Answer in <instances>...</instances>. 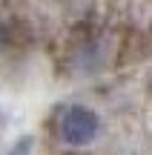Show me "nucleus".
<instances>
[{"label": "nucleus", "instance_id": "obj_1", "mask_svg": "<svg viewBox=\"0 0 152 155\" xmlns=\"http://www.w3.org/2000/svg\"><path fill=\"white\" fill-rule=\"evenodd\" d=\"M57 132H60V141L69 147H86L98 138L101 132V118H98L95 109L83 104H72L60 112V124H57Z\"/></svg>", "mask_w": 152, "mask_h": 155}, {"label": "nucleus", "instance_id": "obj_3", "mask_svg": "<svg viewBox=\"0 0 152 155\" xmlns=\"http://www.w3.org/2000/svg\"><path fill=\"white\" fill-rule=\"evenodd\" d=\"M3 40H6V35H3V23H0V49H3Z\"/></svg>", "mask_w": 152, "mask_h": 155}, {"label": "nucleus", "instance_id": "obj_2", "mask_svg": "<svg viewBox=\"0 0 152 155\" xmlns=\"http://www.w3.org/2000/svg\"><path fill=\"white\" fill-rule=\"evenodd\" d=\"M6 155H32V138L29 135H23V138H17L15 144H11V150Z\"/></svg>", "mask_w": 152, "mask_h": 155}]
</instances>
